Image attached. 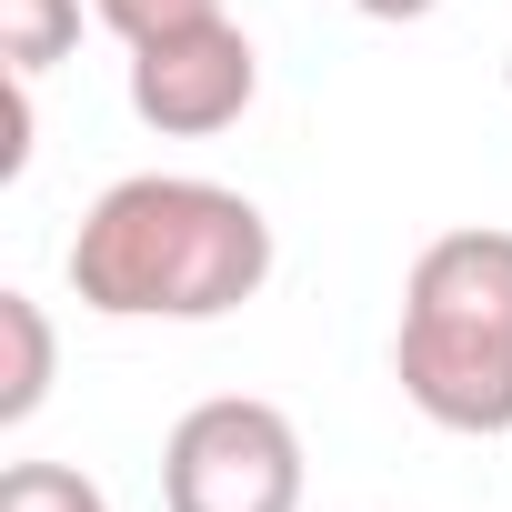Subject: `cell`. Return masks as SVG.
I'll return each mask as SVG.
<instances>
[{
	"label": "cell",
	"mask_w": 512,
	"mask_h": 512,
	"mask_svg": "<svg viewBox=\"0 0 512 512\" xmlns=\"http://www.w3.org/2000/svg\"><path fill=\"white\" fill-rule=\"evenodd\" d=\"M352 11H362V21H432L442 0H352Z\"/></svg>",
	"instance_id": "cell-9"
},
{
	"label": "cell",
	"mask_w": 512,
	"mask_h": 512,
	"mask_svg": "<svg viewBox=\"0 0 512 512\" xmlns=\"http://www.w3.org/2000/svg\"><path fill=\"white\" fill-rule=\"evenodd\" d=\"M0 342H11V372H0V432H21V422L51 402L61 342H51V312H41L31 292H0Z\"/></svg>",
	"instance_id": "cell-5"
},
{
	"label": "cell",
	"mask_w": 512,
	"mask_h": 512,
	"mask_svg": "<svg viewBox=\"0 0 512 512\" xmlns=\"http://www.w3.org/2000/svg\"><path fill=\"white\" fill-rule=\"evenodd\" d=\"M262 101V51L231 11L181 21L161 41H131V121L161 141H211Z\"/></svg>",
	"instance_id": "cell-4"
},
{
	"label": "cell",
	"mask_w": 512,
	"mask_h": 512,
	"mask_svg": "<svg viewBox=\"0 0 512 512\" xmlns=\"http://www.w3.org/2000/svg\"><path fill=\"white\" fill-rule=\"evenodd\" d=\"M0 512H111V492L81 462H11L0 472Z\"/></svg>",
	"instance_id": "cell-7"
},
{
	"label": "cell",
	"mask_w": 512,
	"mask_h": 512,
	"mask_svg": "<svg viewBox=\"0 0 512 512\" xmlns=\"http://www.w3.org/2000/svg\"><path fill=\"white\" fill-rule=\"evenodd\" d=\"M81 41V0H0V61L11 81H41L51 61H71Z\"/></svg>",
	"instance_id": "cell-6"
},
{
	"label": "cell",
	"mask_w": 512,
	"mask_h": 512,
	"mask_svg": "<svg viewBox=\"0 0 512 512\" xmlns=\"http://www.w3.org/2000/svg\"><path fill=\"white\" fill-rule=\"evenodd\" d=\"M302 492V432L262 392H211L161 442V512H302Z\"/></svg>",
	"instance_id": "cell-3"
},
{
	"label": "cell",
	"mask_w": 512,
	"mask_h": 512,
	"mask_svg": "<svg viewBox=\"0 0 512 512\" xmlns=\"http://www.w3.org/2000/svg\"><path fill=\"white\" fill-rule=\"evenodd\" d=\"M392 382L432 432H512V231L462 221L422 241L392 322Z\"/></svg>",
	"instance_id": "cell-2"
},
{
	"label": "cell",
	"mask_w": 512,
	"mask_h": 512,
	"mask_svg": "<svg viewBox=\"0 0 512 512\" xmlns=\"http://www.w3.org/2000/svg\"><path fill=\"white\" fill-rule=\"evenodd\" d=\"M221 0H91V21L101 31H121V51L131 41H161V31H181V21H211Z\"/></svg>",
	"instance_id": "cell-8"
},
{
	"label": "cell",
	"mask_w": 512,
	"mask_h": 512,
	"mask_svg": "<svg viewBox=\"0 0 512 512\" xmlns=\"http://www.w3.org/2000/svg\"><path fill=\"white\" fill-rule=\"evenodd\" d=\"M272 262V211L201 171H131L71 231V292L101 322H231Z\"/></svg>",
	"instance_id": "cell-1"
}]
</instances>
